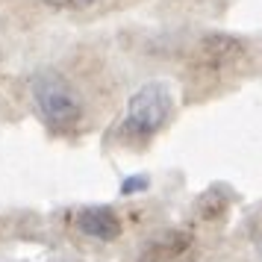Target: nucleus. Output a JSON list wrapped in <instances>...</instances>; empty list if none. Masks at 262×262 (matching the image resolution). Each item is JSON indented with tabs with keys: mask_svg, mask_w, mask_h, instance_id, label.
<instances>
[{
	"mask_svg": "<svg viewBox=\"0 0 262 262\" xmlns=\"http://www.w3.org/2000/svg\"><path fill=\"white\" fill-rule=\"evenodd\" d=\"M30 95L38 115L48 121L53 130H71L83 121V100L62 74L41 71L30 80Z\"/></svg>",
	"mask_w": 262,
	"mask_h": 262,
	"instance_id": "nucleus-1",
	"label": "nucleus"
},
{
	"mask_svg": "<svg viewBox=\"0 0 262 262\" xmlns=\"http://www.w3.org/2000/svg\"><path fill=\"white\" fill-rule=\"evenodd\" d=\"M174 112V97L171 89L159 80H150L136 89V95L127 103V118H124V130L133 139H150L162 130Z\"/></svg>",
	"mask_w": 262,
	"mask_h": 262,
	"instance_id": "nucleus-2",
	"label": "nucleus"
},
{
	"mask_svg": "<svg viewBox=\"0 0 262 262\" xmlns=\"http://www.w3.org/2000/svg\"><path fill=\"white\" fill-rule=\"evenodd\" d=\"M194 238L183 230H165L154 236L139 253V262H191Z\"/></svg>",
	"mask_w": 262,
	"mask_h": 262,
	"instance_id": "nucleus-3",
	"label": "nucleus"
},
{
	"mask_svg": "<svg viewBox=\"0 0 262 262\" xmlns=\"http://www.w3.org/2000/svg\"><path fill=\"white\" fill-rule=\"evenodd\" d=\"M242 56H245V45L236 36H227V33H209L198 45V62H201V68L224 71V68H233Z\"/></svg>",
	"mask_w": 262,
	"mask_h": 262,
	"instance_id": "nucleus-4",
	"label": "nucleus"
},
{
	"mask_svg": "<svg viewBox=\"0 0 262 262\" xmlns=\"http://www.w3.org/2000/svg\"><path fill=\"white\" fill-rule=\"evenodd\" d=\"M80 233L97 238V242H115L121 236V218L109 206H89L77 215Z\"/></svg>",
	"mask_w": 262,
	"mask_h": 262,
	"instance_id": "nucleus-5",
	"label": "nucleus"
},
{
	"mask_svg": "<svg viewBox=\"0 0 262 262\" xmlns=\"http://www.w3.org/2000/svg\"><path fill=\"white\" fill-rule=\"evenodd\" d=\"M41 3L50 9H59V12H80V9L95 6L97 0H41Z\"/></svg>",
	"mask_w": 262,
	"mask_h": 262,
	"instance_id": "nucleus-6",
	"label": "nucleus"
},
{
	"mask_svg": "<svg viewBox=\"0 0 262 262\" xmlns=\"http://www.w3.org/2000/svg\"><path fill=\"white\" fill-rule=\"evenodd\" d=\"M144 186H147V180L144 177H139V180H127V183H124V194H130V191H139V189H144Z\"/></svg>",
	"mask_w": 262,
	"mask_h": 262,
	"instance_id": "nucleus-7",
	"label": "nucleus"
},
{
	"mask_svg": "<svg viewBox=\"0 0 262 262\" xmlns=\"http://www.w3.org/2000/svg\"><path fill=\"white\" fill-rule=\"evenodd\" d=\"M256 245H259V256H262V227L256 230Z\"/></svg>",
	"mask_w": 262,
	"mask_h": 262,
	"instance_id": "nucleus-8",
	"label": "nucleus"
}]
</instances>
